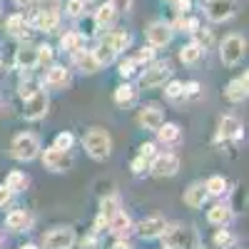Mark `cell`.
I'll list each match as a JSON object with an SVG mask.
<instances>
[{
  "instance_id": "6da1fadb",
  "label": "cell",
  "mask_w": 249,
  "mask_h": 249,
  "mask_svg": "<svg viewBox=\"0 0 249 249\" xmlns=\"http://www.w3.org/2000/svg\"><path fill=\"white\" fill-rule=\"evenodd\" d=\"M82 144H85V150L92 160L102 162V160H107L110 152H112V137L107 130H102V127H92L85 140H82Z\"/></svg>"
},
{
  "instance_id": "7a4b0ae2",
  "label": "cell",
  "mask_w": 249,
  "mask_h": 249,
  "mask_svg": "<svg viewBox=\"0 0 249 249\" xmlns=\"http://www.w3.org/2000/svg\"><path fill=\"white\" fill-rule=\"evenodd\" d=\"M167 249H199V239L192 227H172L162 234Z\"/></svg>"
},
{
  "instance_id": "3957f363",
  "label": "cell",
  "mask_w": 249,
  "mask_h": 249,
  "mask_svg": "<svg viewBox=\"0 0 249 249\" xmlns=\"http://www.w3.org/2000/svg\"><path fill=\"white\" fill-rule=\"evenodd\" d=\"M244 53H247V43H244V37L237 35V33L227 35V37L222 40V45H219V57H222L224 65H230V68H232V65H239L242 57H244Z\"/></svg>"
},
{
  "instance_id": "277c9868",
  "label": "cell",
  "mask_w": 249,
  "mask_h": 249,
  "mask_svg": "<svg viewBox=\"0 0 249 249\" xmlns=\"http://www.w3.org/2000/svg\"><path fill=\"white\" fill-rule=\"evenodd\" d=\"M40 152V140L33 135V132H23V135H18L10 144V155L20 162H30L35 160Z\"/></svg>"
},
{
  "instance_id": "5b68a950",
  "label": "cell",
  "mask_w": 249,
  "mask_h": 249,
  "mask_svg": "<svg viewBox=\"0 0 249 249\" xmlns=\"http://www.w3.org/2000/svg\"><path fill=\"white\" fill-rule=\"evenodd\" d=\"M150 172L155 177H175L179 172V157L172 152H164V155H155L150 160Z\"/></svg>"
},
{
  "instance_id": "8992f818",
  "label": "cell",
  "mask_w": 249,
  "mask_h": 249,
  "mask_svg": "<svg viewBox=\"0 0 249 249\" xmlns=\"http://www.w3.org/2000/svg\"><path fill=\"white\" fill-rule=\"evenodd\" d=\"M170 75H172V68L167 65V62H155L152 68H147V70L140 75V85L147 88V90L162 88L164 80H170Z\"/></svg>"
},
{
  "instance_id": "52a82bcc",
  "label": "cell",
  "mask_w": 249,
  "mask_h": 249,
  "mask_svg": "<svg viewBox=\"0 0 249 249\" xmlns=\"http://www.w3.org/2000/svg\"><path fill=\"white\" fill-rule=\"evenodd\" d=\"M75 244V230L72 227H55L43 237L45 249H70Z\"/></svg>"
},
{
  "instance_id": "ba28073f",
  "label": "cell",
  "mask_w": 249,
  "mask_h": 249,
  "mask_svg": "<svg viewBox=\"0 0 249 249\" xmlns=\"http://www.w3.org/2000/svg\"><path fill=\"white\" fill-rule=\"evenodd\" d=\"M43 164H45V170H50V172H68L72 167V157L65 150L48 147L43 152Z\"/></svg>"
},
{
  "instance_id": "9c48e42d",
  "label": "cell",
  "mask_w": 249,
  "mask_h": 249,
  "mask_svg": "<svg viewBox=\"0 0 249 249\" xmlns=\"http://www.w3.org/2000/svg\"><path fill=\"white\" fill-rule=\"evenodd\" d=\"M50 107V100L43 90H35L30 97H25V110H23V117L25 120H40V117H45Z\"/></svg>"
},
{
  "instance_id": "30bf717a",
  "label": "cell",
  "mask_w": 249,
  "mask_h": 249,
  "mask_svg": "<svg viewBox=\"0 0 249 249\" xmlns=\"http://www.w3.org/2000/svg\"><path fill=\"white\" fill-rule=\"evenodd\" d=\"M237 13V0H207V18L212 23H224Z\"/></svg>"
},
{
  "instance_id": "8fae6325",
  "label": "cell",
  "mask_w": 249,
  "mask_h": 249,
  "mask_svg": "<svg viewBox=\"0 0 249 249\" xmlns=\"http://www.w3.org/2000/svg\"><path fill=\"white\" fill-rule=\"evenodd\" d=\"M172 35H175V30H172L170 23L155 20V23L147 28V43H150V48H164V45H170Z\"/></svg>"
},
{
  "instance_id": "7c38bea8",
  "label": "cell",
  "mask_w": 249,
  "mask_h": 249,
  "mask_svg": "<svg viewBox=\"0 0 249 249\" xmlns=\"http://www.w3.org/2000/svg\"><path fill=\"white\" fill-rule=\"evenodd\" d=\"M164 230H167V222H164V217L155 214V217H147V219H142L140 227H137V234L142 239H157L164 234Z\"/></svg>"
},
{
  "instance_id": "4fadbf2b",
  "label": "cell",
  "mask_w": 249,
  "mask_h": 249,
  "mask_svg": "<svg viewBox=\"0 0 249 249\" xmlns=\"http://www.w3.org/2000/svg\"><path fill=\"white\" fill-rule=\"evenodd\" d=\"M137 122L142 124L144 130L157 132V130L162 127V124H164V115H162V110H157L155 105H150V107H142V110H140Z\"/></svg>"
},
{
  "instance_id": "5bb4252c",
  "label": "cell",
  "mask_w": 249,
  "mask_h": 249,
  "mask_svg": "<svg viewBox=\"0 0 249 249\" xmlns=\"http://www.w3.org/2000/svg\"><path fill=\"white\" fill-rule=\"evenodd\" d=\"M33 25H35V30L55 33V30H57V25H60V13H55V10H35Z\"/></svg>"
},
{
  "instance_id": "9a60e30c",
  "label": "cell",
  "mask_w": 249,
  "mask_h": 249,
  "mask_svg": "<svg viewBox=\"0 0 249 249\" xmlns=\"http://www.w3.org/2000/svg\"><path fill=\"white\" fill-rule=\"evenodd\" d=\"M247 85H249V75L244 72V75L234 77L230 85H227L224 97L230 100V102H244V100H247Z\"/></svg>"
},
{
  "instance_id": "2e32d148",
  "label": "cell",
  "mask_w": 249,
  "mask_h": 249,
  "mask_svg": "<svg viewBox=\"0 0 249 249\" xmlns=\"http://www.w3.org/2000/svg\"><path fill=\"white\" fill-rule=\"evenodd\" d=\"M70 82V72L65 65H50L48 72H45V85L53 88V90H62Z\"/></svg>"
},
{
  "instance_id": "e0dca14e",
  "label": "cell",
  "mask_w": 249,
  "mask_h": 249,
  "mask_svg": "<svg viewBox=\"0 0 249 249\" xmlns=\"http://www.w3.org/2000/svg\"><path fill=\"white\" fill-rule=\"evenodd\" d=\"M207 202V190H204V182H192L190 187L184 190V204L192 207V210H199Z\"/></svg>"
},
{
  "instance_id": "ac0fdd59",
  "label": "cell",
  "mask_w": 249,
  "mask_h": 249,
  "mask_svg": "<svg viewBox=\"0 0 249 249\" xmlns=\"http://www.w3.org/2000/svg\"><path fill=\"white\" fill-rule=\"evenodd\" d=\"M219 140H239L242 137V122L232 115H227L219 120V132H217Z\"/></svg>"
},
{
  "instance_id": "d6986e66",
  "label": "cell",
  "mask_w": 249,
  "mask_h": 249,
  "mask_svg": "<svg viewBox=\"0 0 249 249\" xmlns=\"http://www.w3.org/2000/svg\"><path fill=\"white\" fill-rule=\"evenodd\" d=\"M72 62H75V65L85 72V75H92V72L100 70V62L95 60L92 50H77V53H72Z\"/></svg>"
},
{
  "instance_id": "ffe728a7",
  "label": "cell",
  "mask_w": 249,
  "mask_h": 249,
  "mask_svg": "<svg viewBox=\"0 0 249 249\" xmlns=\"http://www.w3.org/2000/svg\"><path fill=\"white\" fill-rule=\"evenodd\" d=\"M107 227H110V232L115 234V237H124L130 230H132V219H130V214H124L122 210L117 212V214H112L110 217V222H107Z\"/></svg>"
},
{
  "instance_id": "44dd1931",
  "label": "cell",
  "mask_w": 249,
  "mask_h": 249,
  "mask_svg": "<svg viewBox=\"0 0 249 249\" xmlns=\"http://www.w3.org/2000/svg\"><path fill=\"white\" fill-rule=\"evenodd\" d=\"M15 65H18V70H33V68H37V53H35V48H30V45L20 48L15 53Z\"/></svg>"
},
{
  "instance_id": "7402d4cb",
  "label": "cell",
  "mask_w": 249,
  "mask_h": 249,
  "mask_svg": "<svg viewBox=\"0 0 249 249\" xmlns=\"http://www.w3.org/2000/svg\"><path fill=\"white\" fill-rule=\"evenodd\" d=\"M232 219V207H227V204H214L210 212H207V222L214 224V227H224V224H230Z\"/></svg>"
},
{
  "instance_id": "603a6c76",
  "label": "cell",
  "mask_w": 249,
  "mask_h": 249,
  "mask_svg": "<svg viewBox=\"0 0 249 249\" xmlns=\"http://www.w3.org/2000/svg\"><path fill=\"white\" fill-rule=\"evenodd\" d=\"M92 55H95V60L100 62V68H102V65H110V62H115V57H117L115 48L110 45V37L100 40V45L92 50Z\"/></svg>"
},
{
  "instance_id": "cb8c5ba5",
  "label": "cell",
  "mask_w": 249,
  "mask_h": 249,
  "mask_svg": "<svg viewBox=\"0 0 249 249\" xmlns=\"http://www.w3.org/2000/svg\"><path fill=\"white\" fill-rule=\"evenodd\" d=\"M85 35L82 33H65L60 37V48L65 50V53H77V50H82L85 48Z\"/></svg>"
},
{
  "instance_id": "d4e9b609",
  "label": "cell",
  "mask_w": 249,
  "mask_h": 249,
  "mask_svg": "<svg viewBox=\"0 0 249 249\" xmlns=\"http://www.w3.org/2000/svg\"><path fill=\"white\" fill-rule=\"evenodd\" d=\"M8 33L13 37H28V20H25V15H20V13L10 15L8 18Z\"/></svg>"
},
{
  "instance_id": "484cf974",
  "label": "cell",
  "mask_w": 249,
  "mask_h": 249,
  "mask_svg": "<svg viewBox=\"0 0 249 249\" xmlns=\"http://www.w3.org/2000/svg\"><path fill=\"white\" fill-rule=\"evenodd\" d=\"M28 224H30V217L23 212V210H15L5 217V227L13 232H20V230H28Z\"/></svg>"
},
{
  "instance_id": "4316f807",
  "label": "cell",
  "mask_w": 249,
  "mask_h": 249,
  "mask_svg": "<svg viewBox=\"0 0 249 249\" xmlns=\"http://www.w3.org/2000/svg\"><path fill=\"white\" fill-rule=\"evenodd\" d=\"M135 102V88L127 85V82H122L120 88H115V105L120 107H130Z\"/></svg>"
},
{
  "instance_id": "83f0119b",
  "label": "cell",
  "mask_w": 249,
  "mask_h": 249,
  "mask_svg": "<svg viewBox=\"0 0 249 249\" xmlns=\"http://www.w3.org/2000/svg\"><path fill=\"white\" fill-rule=\"evenodd\" d=\"M179 135H182L179 124H172V122H164L162 127L157 130V137H160V142H164V144L177 142V140H179Z\"/></svg>"
},
{
  "instance_id": "f1b7e54d",
  "label": "cell",
  "mask_w": 249,
  "mask_h": 249,
  "mask_svg": "<svg viewBox=\"0 0 249 249\" xmlns=\"http://www.w3.org/2000/svg\"><path fill=\"white\" fill-rule=\"evenodd\" d=\"M204 190H207V197H222L227 192V179L219 175H212L204 182Z\"/></svg>"
},
{
  "instance_id": "f546056e",
  "label": "cell",
  "mask_w": 249,
  "mask_h": 249,
  "mask_svg": "<svg viewBox=\"0 0 249 249\" xmlns=\"http://www.w3.org/2000/svg\"><path fill=\"white\" fill-rule=\"evenodd\" d=\"M202 57V48L195 43H187V45H182V50H179V60L184 62V65H195V62Z\"/></svg>"
},
{
  "instance_id": "4dcf8cb0",
  "label": "cell",
  "mask_w": 249,
  "mask_h": 249,
  "mask_svg": "<svg viewBox=\"0 0 249 249\" xmlns=\"http://www.w3.org/2000/svg\"><path fill=\"white\" fill-rule=\"evenodd\" d=\"M115 15H117V13H115L107 3L100 5V8L95 10V25H97V28H110L112 20H115Z\"/></svg>"
},
{
  "instance_id": "1f68e13d",
  "label": "cell",
  "mask_w": 249,
  "mask_h": 249,
  "mask_svg": "<svg viewBox=\"0 0 249 249\" xmlns=\"http://www.w3.org/2000/svg\"><path fill=\"white\" fill-rule=\"evenodd\" d=\"M107 37H110V45L115 48V53H117V55H120L122 50H127V48H130V43H132L130 33H124V30H115V33H110Z\"/></svg>"
},
{
  "instance_id": "d6a6232c",
  "label": "cell",
  "mask_w": 249,
  "mask_h": 249,
  "mask_svg": "<svg viewBox=\"0 0 249 249\" xmlns=\"http://www.w3.org/2000/svg\"><path fill=\"white\" fill-rule=\"evenodd\" d=\"M5 187L15 195V192H20V190H25L28 187V177L23 175V172H18V170H13L8 177H5Z\"/></svg>"
},
{
  "instance_id": "836d02e7",
  "label": "cell",
  "mask_w": 249,
  "mask_h": 249,
  "mask_svg": "<svg viewBox=\"0 0 249 249\" xmlns=\"http://www.w3.org/2000/svg\"><path fill=\"white\" fill-rule=\"evenodd\" d=\"M172 25V30H182V33H195L197 28H199V20L197 18H187V15H179L175 23H170Z\"/></svg>"
},
{
  "instance_id": "e575fe53",
  "label": "cell",
  "mask_w": 249,
  "mask_h": 249,
  "mask_svg": "<svg viewBox=\"0 0 249 249\" xmlns=\"http://www.w3.org/2000/svg\"><path fill=\"white\" fill-rule=\"evenodd\" d=\"M164 97L167 100H182L184 97V88H182V82H177V80H170L167 82V88H164Z\"/></svg>"
},
{
  "instance_id": "d590c367",
  "label": "cell",
  "mask_w": 249,
  "mask_h": 249,
  "mask_svg": "<svg viewBox=\"0 0 249 249\" xmlns=\"http://www.w3.org/2000/svg\"><path fill=\"white\" fill-rule=\"evenodd\" d=\"M72 144H75V137H72V132H60V135L55 137V144H53V147L70 152V147H72Z\"/></svg>"
},
{
  "instance_id": "8d00e7d4",
  "label": "cell",
  "mask_w": 249,
  "mask_h": 249,
  "mask_svg": "<svg viewBox=\"0 0 249 249\" xmlns=\"http://www.w3.org/2000/svg\"><path fill=\"white\" fill-rule=\"evenodd\" d=\"M135 68H137L135 57H124L120 65H117V72H120V77H132L135 75Z\"/></svg>"
},
{
  "instance_id": "74e56055",
  "label": "cell",
  "mask_w": 249,
  "mask_h": 249,
  "mask_svg": "<svg viewBox=\"0 0 249 249\" xmlns=\"http://www.w3.org/2000/svg\"><path fill=\"white\" fill-rule=\"evenodd\" d=\"M65 13L70 18H80L82 13H85V0H68V3H65Z\"/></svg>"
},
{
  "instance_id": "f35d334b",
  "label": "cell",
  "mask_w": 249,
  "mask_h": 249,
  "mask_svg": "<svg viewBox=\"0 0 249 249\" xmlns=\"http://www.w3.org/2000/svg\"><path fill=\"white\" fill-rule=\"evenodd\" d=\"M35 53H37V65H50L53 62V48L50 45H40V48H35Z\"/></svg>"
},
{
  "instance_id": "ab89813d",
  "label": "cell",
  "mask_w": 249,
  "mask_h": 249,
  "mask_svg": "<svg viewBox=\"0 0 249 249\" xmlns=\"http://www.w3.org/2000/svg\"><path fill=\"white\" fill-rule=\"evenodd\" d=\"M192 35H197V40H195V43L204 50V48H210V43H212V33L210 30H204V28H197Z\"/></svg>"
},
{
  "instance_id": "60d3db41",
  "label": "cell",
  "mask_w": 249,
  "mask_h": 249,
  "mask_svg": "<svg viewBox=\"0 0 249 249\" xmlns=\"http://www.w3.org/2000/svg\"><path fill=\"white\" fill-rule=\"evenodd\" d=\"M232 242H234V237H232V232H230V230H219V232L214 234V244H217V247H222V249H227Z\"/></svg>"
},
{
  "instance_id": "b9f144b4",
  "label": "cell",
  "mask_w": 249,
  "mask_h": 249,
  "mask_svg": "<svg viewBox=\"0 0 249 249\" xmlns=\"http://www.w3.org/2000/svg\"><path fill=\"white\" fill-rule=\"evenodd\" d=\"M115 13H127L130 8H132V0H110L107 3Z\"/></svg>"
},
{
  "instance_id": "7bdbcfd3",
  "label": "cell",
  "mask_w": 249,
  "mask_h": 249,
  "mask_svg": "<svg viewBox=\"0 0 249 249\" xmlns=\"http://www.w3.org/2000/svg\"><path fill=\"white\" fill-rule=\"evenodd\" d=\"M147 170H150V160H144V157L132 160V172L135 175H142V172H147Z\"/></svg>"
},
{
  "instance_id": "ee69618b",
  "label": "cell",
  "mask_w": 249,
  "mask_h": 249,
  "mask_svg": "<svg viewBox=\"0 0 249 249\" xmlns=\"http://www.w3.org/2000/svg\"><path fill=\"white\" fill-rule=\"evenodd\" d=\"M155 155H157V147H155L152 142H144L142 147H140V157H144V160H152Z\"/></svg>"
},
{
  "instance_id": "f6af8a7d",
  "label": "cell",
  "mask_w": 249,
  "mask_h": 249,
  "mask_svg": "<svg viewBox=\"0 0 249 249\" xmlns=\"http://www.w3.org/2000/svg\"><path fill=\"white\" fill-rule=\"evenodd\" d=\"M37 10H60V0H37Z\"/></svg>"
},
{
  "instance_id": "bcb514c9",
  "label": "cell",
  "mask_w": 249,
  "mask_h": 249,
  "mask_svg": "<svg viewBox=\"0 0 249 249\" xmlns=\"http://www.w3.org/2000/svg\"><path fill=\"white\" fill-rule=\"evenodd\" d=\"M184 88V97H197L199 95V82H187V85H182Z\"/></svg>"
},
{
  "instance_id": "7dc6e473",
  "label": "cell",
  "mask_w": 249,
  "mask_h": 249,
  "mask_svg": "<svg viewBox=\"0 0 249 249\" xmlns=\"http://www.w3.org/2000/svg\"><path fill=\"white\" fill-rule=\"evenodd\" d=\"M152 57H155V48H142L140 55L135 57V62H150Z\"/></svg>"
},
{
  "instance_id": "c3c4849f",
  "label": "cell",
  "mask_w": 249,
  "mask_h": 249,
  "mask_svg": "<svg viewBox=\"0 0 249 249\" xmlns=\"http://www.w3.org/2000/svg\"><path fill=\"white\" fill-rule=\"evenodd\" d=\"M10 199H13V192L8 190L5 184H0V207H5V204H8Z\"/></svg>"
},
{
  "instance_id": "681fc988",
  "label": "cell",
  "mask_w": 249,
  "mask_h": 249,
  "mask_svg": "<svg viewBox=\"0 0 249 249\" xmlns=\"http://www.w3.org/2000/svg\"><path fill=\"white\" fill-rule=\"evenodd\" d=\"M192 8V0H177V10L179 15H187V10Z\"/></svg>"
},
{
  "instance_id": "f907efd6",
  "label": "cell",
  "mask_w": 249,
  "mask_h": 249,
  "mask_svg": "<svg viewBox=\"0 0 249 249\" xmlns=\"http://www.w3.org/2000/svg\"><path fill=\"white\" fill-rule=\"evenodd\" d=\"M112 249H132V244H130V242H124V239H117V242L112 244Z\"/></svg>"
},
{
  "instance_id": "816d5d0a",
  "label": "cell",
  "mask_w": 249,
  "mask_h": 249,
  "mask_svg": "<svg viewBox=\"0 0 249 249\" xmlns=\"http://www.w3.org/2000/svg\"><path fill=\"white\" fill-rule=\"evenodd\" d=\"M13 3H15V5H20V8H25L28 3H33V0H13Z\"/></svg>"
},
{
  "instance_id": "f5cc1de1",
  "label": "cell",
  "mask_w": 249,
  "mask_h": 249,
  "mask_svg": "<svg viewBox=\"0 0 249 249\" xmlns=\"http://www.w3.org/2000/svg\"><path fill=\"white\" fill-rule=\"evenodd\" d=\"M20 249H37V247H35V244H23Z\"/></svg>"
},
{
  "instance_id": "db71d44e",
  "label": "cell",
  "mask_w": 249,
  "mask_h": 249,
  "mask_svg": "<svg viewBox=\"0 0 249 249\" xmlns=\"http://www.w3.org/2000/svg\"><path fill=\"white\" fill-rule=\"evenodd\" d=\"M85 3H90V0H85Z\"/></svg>"
}]
</instances>
